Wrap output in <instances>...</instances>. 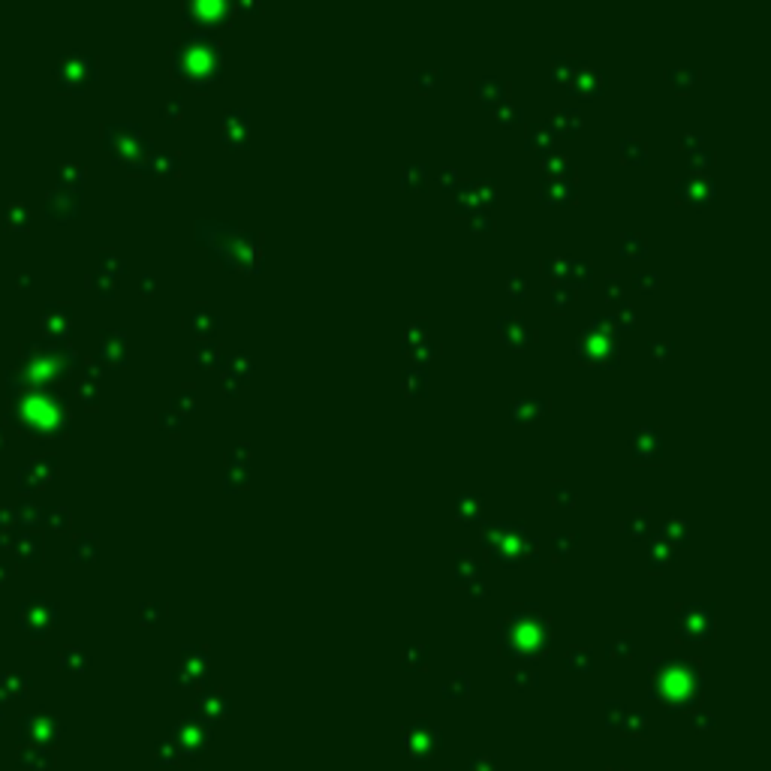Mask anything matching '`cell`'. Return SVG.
<instances>
[{
	"label": "cell",
	"instance_id": "obj_40",
	"mask_svg": "<svg viewBox=\"0 0 771 771\" xmlns=\"http://www.w3.org/2000/svg\"><path fill=\"white\" fill-rule=\"evenodd\" d=\"M542 271H545L549 278L554 275L557 280H564V256H545V259H542Z\"/></svg>",
	"mask_w": 771,
	"mask_h": 771
},
{
	"label": "cell",
	"instance_id": "obj_33",
	"mask_svg": "<svg viewBox=\"0 0 771 771\" xmlns=\"http://www.w3.org/2000/svg\"><path fill=\"white\" fill-rule=\"evenodd\" d=\"M573 169V160L564 157V154H545V175H569Z\"/></svg>",
	"mask_w": 771,
	"mask_h": 771
},
{
	"label": "cell",
	"instance_id": "obj_35",
	"mask_svg": "<svg viewBox=\"0 0 771 771\" xmlns=\"http://www.w3.org/2000/svg\"><path fill=\"white\" fill-rule=\"evenodd\" d=\"M425 377L419 367H410V371L404 374V392H413V395H419V392H425Z\"/></svg>",
	"mask_w": 771,
	"mask_h": 771
},
{
	"label": "cell",
	"instance_id": "obj_18",
	"mask_svg": "<svg viewBox=\"0 0 771 771\" xmlns=\"http://www.w3.org/2000/svg\"><path fill=\"white\" fill-rule=\"evenodd\" d=\"M552 145H554V130L549 127V121H537L527 127V148L549 151Z\"/></svg>",
	"mask_w": 771,
	"mask_h": 771
},
{
	"label": "cell",
	"instance_id": "obj_38",
	"mask_svg": "<svg viewBox=\"0 0 771 771\" xmlns=\"http://www.w3.org/2000/svg\"><path fill=\"white\" fill-rule=\"evenodd\" d=\"M196 359H199V365H215L217 359H220V350H217V343H211V341H205L202 347L196 350Z\"/></svg>",
	"mask_w": 771,
	"mask_h": 771
},
{
	"label": "cell",
	"instance_id": "obj_24",
	"mask_svg": "<svg viewBox=\"0 0 771 771\" xmlns=\"http://www.w3.org/2000/svg\"><path fill=\"white\" fill-rule=\"evenodd\" d=\"M621 160H624V163H645V160H648L645 142L636 139V136H627V139L621 142Z\"/></svg>",
	"mask_w": 771,
	"mask_h": 771
},
{
	"label": "cell",
	"instance_id": "obj_50",
	"mask_svg": "<svg viewBox=\"0 0 771 771\" xmlns=\"http://www.w3.org/2000/svg\"><path fill=\"white\" fill-rule=\"evenodd\" d=\"M163 112L169 115V118H178V115L184 112V105H181V100H172V103H166V109H163Z\"/></svg>",
	"mask_w": 771,
	"mask_h": 771
},
{
	"label": "cell",
	"instance_id": "obj_48",
	"mask_svg": "<svg viewBox=\"0 0 771 771\" xmlns=\"http://www.w3.org/2000/svg\"><path fill=\"white\" fill-rule=\"evenodd\" d=\"M413 79H416V85H419V88H431V85H434V79H437V69H419V73L413 76Z\"/></svg>",
	"mask_w": 771,
	"mask_h": 771
},
{
	"label": "cell",
	"instance_id": "obj_46",
	"mask_svg": "<svg viewBox=\"0 0 771 771\" xmlns=\"http://www.w3.org/2000/svg\"><path fill=\"white\" fill-rule=\"evenodd\" d=\"M651 353H654L660 362H666L672 355V343L669 341H651Z\"/></svg>",
	"mask_w": 771,
	"mask_h": 771
},
{
	"label": "cell",
	"instance_id": "obj_29",
	"mask_svg": "<svg viewBox=\"0 0 771 771\" xmlns=\"http://www.w3.org/2000/svg\"><path fill=\"white\" fill-rule=\"evenodd\" d=\"M494 112H497V121H501V124H509V127L518 124V121H525V109H521L518 103H513V100L501 103Z\"/></svg>",
	"mask_w": 771,
	"mask_h": 771
},
{
	"label": "cell",
	"instance_id": "obj_49",
	"mask_svg": "<svg viewBox=\"0 0 771 771\" xmlns=\"http://www.w3.org/2000/svg\"><path fill=\"white\" fill-rule=\"evenodd\" d=\"M175 401H178V404H181V407H193V404H196V395L190 392V389H181V392L175 395Z\"/></svg>",
	"mask_w": 771,
	"mask_h": 771
},
{
	"label": "cell",
	"instance_id": "obj_21",
	"mask_svg": "<svg viewBox=\"0 0 771 771\" xmlns=\"http://www.w3.org/2000/svg\"><path fill=\"white\" fill-rule=\"evenodd\" d=\"M190 326H193V331H199V335L211 338L217 331V326H220V316L211 314L208 307H196V314L190 316Z\"/></svg>",
	"mask_w": 771,
	"mask_h": 771
},
{
	"label": "cell",
	"instance_id": "obj_14",
	"mask_svg": "<svg viewBox=\"0 0 771 771\" xmlns=\"http://www.w3.org/2000/svg\"><path fill=\"white\" fill-rule=\"evenodd\" d=\"M681 630H684V636H690V639H702V636H708V630H711V612H708V609H699V606L684 609V615H681Z\"/></svg>",
	"mask_w": 771,
	"mask_h": 771
},
{
	"label": "cell",
	"instance_id": "obj_31",
	"mask_svg": "<svg viewBox=\"0 0 771 771\" xmlns=\"http://www.w3.org/2000/svg\"><path fill=\"white\" fill-rule=\"evenodd\" d=\"M687 160H690V166L696 172H705L711 163H714V154H711V148L708 145H699V148H693V151H687Z\"/></svg>",
	"mask_w": 771,
	"mask_h": 771
},
{
	"label": "cell",
	"instance_id": "obj_41",
	"mask_svg": "<svg viewBox=\"0 0 771 771\" xmlns=\"http://www.w3.org/2000/svg\"><path fill=\"white\" fill-rule=\"evenodd\" d=\"M573 542H576V533H557V537H554V549H557V554L566 557L569 549H573Z\"/></svg>",
	"mask_w": 771,
	"mask_h": 771
},
{
	"label": "cell",
	"instance_id": "obj_30",
	"mask_svg": "<svg viewBox=\"0 0 771 771\" xmlns=\"http://www.w3.org/2000/svg\"><path fill=\"white\" fill-rule=\"evenodd\" d=\"M669 81H675L678 88H693L699 81V69L693 67H672L669 69Z\"/></svg>",
	"mask_w": 771,
	"mask_h": 771
},
{
	"label": "cell",
	"instance_id": "obj_15",
	"mask_svg": "<svg viewBox=\"0 0 771 771\" xmlns=\"http://www.w3.org/2000/svg\"><path fill=\"white\" fill-rule=\"evenodd\" d=\"M545 410H549V401L545 398H518L509 416H513V422H527V419L545 416Z\"/></svg>",
	"mask_w": 771,
	"mask_h": 771
},
{
	"label": "cell",
	"instance_id": "obj_3",
	"mask_svg": "<svg viewBox=\"0 0 771 771\" xmlns=\"http://www.w3.org/2000/svg\"><path fill=\"white\" fill-rule=\"evenodd\" d=\"M615 335H618V331L609 326V319L597 316L594 323H590L582 335H578L576 350H578V355H582L585 362L615 367V365H618V347H615Z\"/></svg>",
	"mask_w": 771,
	"mask_h": 771
},
{
	"label": "cell",
	"instance_id": "obj_42",
	"mask_svg": "<svg viewBox=\"0 0 771 771\" xmlns=\"http://www.w3.org/2000/svg\"><path fill=\"white\" fill-rule=\"evenodd\" d=\"M437 181H440L443 190H455V187H458V172L452 169V166H443V169H440V178H437Z\"/></svg>",
	"mask_w": 771,
	"mask_h": 771
},
{
	"label": "cell",
	"instance_id": "obj_11",
	"mask_svg": "<svg viewBox=\"0 0 771 771\" xmlns=\"http://www.w3.org/2000/svg\"><path fill=\"white\" fill-rule=\"evenodd\" d=\"M569 88H573L578 97H597V93L606 88V73H602V69H597V67H582Z\"/></svg>",
	"mask_w": 771,
	"mask_h": 771
},
{
	"label": "cell",
	"instance_id": "obj_16",
	"mask_svg": "<svg viewBox=\"0 0 771 771\" xmlns=\"http://www.w3.org/2000/svg\"><path fill=\"white\" fill-rule=\"evenodd\" d=\"M582 67H585V64L576 61V57L554 55V61H552V79L564 81V85H573V79L578 76V69H582Z\"/></svg>",
	"mask_w": 771,
	"mask_h": 771
},
{
	"label": "cell",
	"instance_id": "obj_22",
	"mask_svg": "<svg viewBox=\"0 0 771 771\" xmlns=\"http://www.w3.org/2000/svg\"><path fill=\"white\" fill-rule=\"evenodd\" d=\"M660 539H666L669 545H672V542L681 545V542L690 539V527H687V521H681V518H666V521H663Z\"/></svg>",
	"mask_w": 771,
	"mask_h": 771
},
{
	"label": "cell",
	"instance_id": "obj_6",
	"mask_svg": "<svg viewBox=\"0 0 771 771\" xmlns=\"http://www.w3.org/2000/svg\"><path fill=\"white\" fill-rule=\"evenodd\" d=\"M660 446H663V437L654 425H636L630 431V452L639 458V461H651L660 455Z\"/></svg>",
	"mask_w": 771,
	"mask_h": 771
},
{
	"label": "cell",
	"instance_id": "obj_23",
	"mask_svg": "<svg viewBox=\"0 0 771 771\" xmlns=\"http://www.w3.org/2000/svg\"><path fill=\"white\" fill-rule=\"evenodd\" d=\"M621 256L627 259H645L648 256V244L639 232H624L621 235Z\"/></svg>",
	"mask_w": 771,
	"mask_h": 771
},
{
	"label": "cell",
	"instance_id": "obj_19",
	"mask_svg": "<svg viewBox=\"0 0 771 771\" xmlns=\"http://www.w3.org/2000/svg\"><path fill=\"white\" fill-rule=\"evenodd\" d=\"M549 127L554 130V136L557 133H576V130L582 127V115H578L576 109H557L549 118Z\"/></svg>",
	"mask_w": 771,
	"mask_h": 771
},
{
	"label": "cell",
	"instance_id": "obj_27",
	"mask_svg": "<svg viewBox=\"0 0 771 771\" xmlns=\"http://www.w3.org/2000/svg\"><path fill=\"white\" fill-rule=\"evenodd\" d=\"M425 181H428V166H425V163L404 166V172H401V184H404V187L416 190V187H425Z\"/></svg>",
	"mask_w": 771,
	"mask_h": 771
},
{
	"label": "cell",
	"instance_id": "obj_10",
	"mask_svg": "<svg viewBox=\"0 0 771 771\" xmlns=\"http://www.w3.org/2000/svg\"><path fill=\"white\" fill-rule=\"evenodd\" d=\"M473 91H476V97L482 103H491V105H501L509 100V85L503 79H497V76H482L473 81Z\"/></svg>",
	"mask_w": 771,
	"mask_h": 771
},
{
	"label": "cell",
	"instance_id": "obj_28",
	"mask_svg": "<svg viewBox=\"0 0 771 771\" xmlns=\"http://www.w3.org/2000/svg\"><path fill=\"white\" fill-rule=\"evenodd\" d=\"M455 569H458V578H461V582H473V578H476V573H479V561H476V557H473L470 552H458V557H455Z\"/></svg>",
	"mask_w": 771,
	"mask_h": 771
},
{
	"label": "cell",
	"instance_id": "obj_43",
	"mask_svg": "<svg viewBox=\"0 0 771 771\" xmlns=\"http://www.w3.org/2000/svg\"><path fill=\"white\" fill-rule=\"evenodd\" d=\"M699 145H705V139L699 136L696 130H687V133H681V148H684V154L693 151V148H699Z\"/></svg>",
	"mask_w": 771,
	"mask_h": 771
},
{
	"label": "cell",
	"instance_id": "obj_17",
	"mask_svg": "<svg viewBox=\"0 0 771 771\" xmlns=\"http://www.w3.org/2000/svg\"><path fill=\"white\" fill-rule=\"evenodd\" d=\"M251 371H253V365H251V359H247V355H241V353H239V355H229L227 365H223V374H227L229 392H232L235 383H241V379L251 377Z\"/></svg>",
	"mask_w": 771,
	"mask_h": 771
},
{
	"label": "cell",
	"instance_id": "obj_4",
	"mask_svg": "<svg viewBox=\"0 0 771 771\" xmlns=\"http://www.w3.org/2000/svg\"><path fill=\"white\" fill-rule=\"evenodd\" d=\"M497 199V187L491 181H467L455 187V208L461 215H476V211H489Z\"/></svg>",
	"mask_w": 771,
	"mask_h": 771
},
{
	"label": "cell",
	"instance_id": "obj_44",
	"mask_svg": "<svg viewBox=\"0 0 771 771\" xmlns=\"http://www.w3.org/2000/svg\"><path fill=\"white\" fill-rule=\"evenodd\" d=\"M621 287H624V278H618V275H609L606 278V295H609V299H618L621 302V292H624Z\"/></svg>",
	"mask_w": 771,
	"mask_h": 771
},
{
	"label": "cell",
	"instance_id": "obj_5",
	"mask_svg": "<svg viewBox=\"0 0 771 771\" xmlns=\"http://www.w3.org/2000/svg\"><path fill=\"white\" fill-rule=\"evenodd\" d=\"M678 199L687 205H705L714 199V181L705 175V172H690V175H684L681 181H678Z\"/></svg>",
	"mask_w": 771,
	"mask_h": 771
},
{
	"label": "cell",
	"instance_id": "obj_45",
	"mask_svg": "<svg viewBox=\"0 0 771 771\" xmlns=\"http://www.w3.org/2000/svg\"><path fill=\"white\" fill-rule=\"evenodd\" d=\"M244 485H247V473L244 470H235V473H229V476H227V485H223V489L235 491V489H244Z\"/></svg>",
	"mask_w": 771,
	"mask_h": 771
},
{
	"label": "cell",
	"instance_id": "obj_7",
	"mask_svg": "<svg viewBox=\"0 0 771 771\" xmlns=\"http://www.w3.org/2000/svg\"><path fill=\"white\" fill-rule=\"evenodd\" d=\"M247 118H251V115H247L244 109H232V112L223 115L220 136H223V142H227V145L241 148L244 142H247V136H251V121H247Z\"/></svg>",
	"mask_w": 771,
	"mask_h": 771
},
{
	"label": "cell",
	"instance_id": "obj_25",
	"mask_svg": "<svg viewBox=\"0 0 771 771\" xmlns=\"http://www.w3.org/2000/svg\"><path fill=\"white\" fill-rule=\"evenodd\" d=\"M669 561H672V545L666 539L654 537L651 545H648V564L660 569V566H669Z\"/></svg>",
	"mask_w": 771,
	"mask_h": 771
},
{
	"label": "cell",
	"instance_id": "obj_9",
	"mask_svg": "<svg viewBox=\"0 0 771 771\" xmlns=\"http://www.w3.org/2000/svg\"><path fill=\"white\" fill-rule=\"evenodd\" d=\"M573 193H576L573 175H545V181H542V199L545 202L564 205V202L573 199Z\"/></svg>",
	"mask_w": 771,
	"mask_h": 771
},
{
	"label": "cell",
	"instance_id": "obj_36",
	"mask_svg": "<svg viewBox=\"0 0 771 771\" xmlns=\"http://www.w3.org/2000/svg\"><path fill=\"white\" fill-rule=\"evenodd\" d=\"M527 287H530V283H527L525 275H509V278H506V292L513 295V299H525V295H527Z\"/></svg>",
	"mask_w": 771,
	"mask_h": 771
},
{
	"label": "cell",
	"instance_id": "obj_39",
	"mask_svg": "<svg viewBox=\"0 0 771 771\" xmlns=\"http://www.w3.org/2000/svg\"><path fill=\"white\" fill-rule=\"evenodd\" d=\"M552 501H554V506H569V503H573V489H569L566 482H554Z\"/></svg>",
	"mask_w": 771,
	"mask_h": 771
},
{
	"label": "cell",
	"instance_id": "obj_2",
	"mask_svg": "<svg viewBox=\"0 0 771 771\" xmlns=\"http://www.w3.org/2000/svg\"><path fill=\"white\" fill-rule=\"evenodd\" d=\"M479 539L491 552L494 561L518 564L525 557H537V542L527 537V530L521 525H491L479 533Z\"/></svg>",
	"mask_w": 771,
	"mask_h": 771
},
{
	"label": "cell",
	"instance_id": "obj_34",
	"mask_svg": "<svg viewBox=\"0 0 771 771\" xmlns=\"http://www.w3.org/2000/svg\"><path fill=\"white\" fill-rule=\"evenodd\" d=\"M552 304H554V311H566V307L573 304V287L557 283V287L552 290Z\"/></svg>",
	"mask_w": 771,
	"mask_h": 771
},
{
	"label": "cell",
	"instance_id": "obj_20",
	"mask_svg": "<svg viewBox=\"0 0 771 771\" xmlns=\"http://www.w3.org/2000/svg\"><path fill=\"white\" fill-rule=\"evenodd\" d=\"M455 515L458 521H479L482 518V497L476 494H461L458 501H455Z\"/></svg>",
	"mask_w": 771,
	"mask_h": 771
},
{
	"label": "cell",
	"instance_id": "obj_32",
	"mask_svg": "<svg viewBox=\"0 0 771 771\" xmlns=\"http://www.w3.org/2000/svg\"><path fill=\"white\" fill-rule=\"evenodd\" d=\"M645 530H648V515H645V509H636L633 515L624 518V533H630V537H642Z\"/></svg>",
	"mask_w": 771,
	"mask_h": 771
},
{
	"label": "cell",
	"instance_id": "obj_12",
	"mask_svg": "<svg viewBox=\"0 0 771 771\" xmlns=\"http://www.w3.org/2000/svg\"><path fill=\"white\" fill-rule=\"evenodd\" d=\"M187 13L193 16L199 25H217V21H223L232 13V6L227 0H205V4H190Z\"/></svg>",
	"mask_w": 771,
	"mask_h": 771
},
{
	"label": "cell",
	"instance_id": "obj_8",
	"mask_svg": "<svg viewBox=\"0 0 771 771\" xmlns=\"http://www.w3.org/2000/svg\"><path fill=\"white\" fill-rule=\"evenodd\" d=\"M497 329H501V338L503 343H509V347H527L530 338H533V329L525 323V319H518V316H503V319H497Z\"/></svg>",
	"mask_w": 771,
	"mask_h": 771
},
{
	"label": "cell",
	"instance_id": "obj_37",
	"mask_svg": "<svg viewBox=\"0 0 771 771\" xmlns=\"http://www.w3.org/2000/svg\"><path fill=\"white\" fill-rule=\"evenodd\" d=\"M633 283H636V290L651 292V290L660 287V275H654V271H639V275L633 278Z\"/></svg>",
	"mask_w": 771,
	"mask_h": 771
},
{
	"label": "cell",
	"instance_id": "obj_26",
	"mask_svg": "<svg viewBox=\"0 0 771 771\" xmlns=\"http://www.w3.org/2000/svg\"><path fill=\"white\" fill-rule=\"evenodd\" d=\"M609 326L615 331H624V329H633L636 326V311H633V304L630 302H618V311L609 314Z\"/></svg>",
	"mask_w": 771,
	"mask_h": 771
},
{
	"label": "cell",
	"instance_id": "obj_13",
	"mask_svg": "<svg viewBox=\"0 0 771 771\" xmlns=\"http://www.w3.org/2000/svg\"><path fill=\"white\" fill-rule=\"evenodd\" d=\"M594 280V268L585 256H564V280L566 287H588Z\"/></svg>",
	"mask_w": 771,
	"mask_h": 771
},
{
	"label": "cell",
	"instance_id": "obj_47",
	"mask_svg": "<svg viewBox=\"0 0 771 771\" xmlns=\"http://www.w3.org/2000/svg\"><path fill=\"white\" fill-rule=\"evenodd\" d=\"M470 223H473V229H491V211H476V215H470Z\"/></svg>",
	"mask_w": 771,
	"mask_h": 771
},
{
	"label": "cell",
	"instance_id": "obj_1",
	"mask_svg": "<svg viewBox=\"0 0 771 771\" xmlns=\"http://www.w3.org/2000/svg\"><path fill=\"white\" fill-rule=\"evenodd\" d=\"M220 42L205 30L187 33V37L178 40L175 52H172V64L175 73L193 81V85H205V81L220 76Z\"/></svg>",
	"mask_w": 771,
	"mask_h": 771
}]
</instances>
